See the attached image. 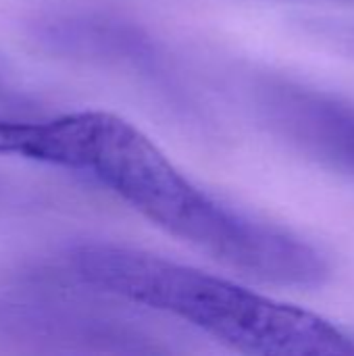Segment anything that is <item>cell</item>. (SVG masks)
<instances>
[{
  "instance_id": "obj_2",
  "label": "cell",
  "mask_w": 354,
  "mask_h": 356,
  "mask_svg": "<svg viewBox=\"0 0 354 356\" xmlns=\"http://www.w3.org/2000/svg\"><path fill=\"white\" fill-rule=\"evenodd\" d=\"M75 275L106 294L173 315L255 356H354V340L328 319L223 277L115 244H79Z\"/></svg>"
},
{
  "instance_id": "obj_5",
  "label": "cell",
  "mask_w": 354,
  "mask_h": 356,
  "mask_svg": "<svg viewBox=\"0 0 354 356\" xmlns=\"http://www.w3.org/2000/svg\"><path fill=\"white\" fill-rule=\"evenodd\" d=\"M309 31L311 35L330 44L334 50L354 58V23L351 25L340 21H311Z\"/></svg>"
},
{
  "instance_id": "obj_7",
  "label": "cell",
  "mask_w": 354,
  "mask_h": 356,
  "mask_svg": "<svg viewBox=\"0 0 354 356\" xmlns=\"http://www.w3.org/2000/svg\"><path fill=\"white\" fill-rule=\"evenodd\" d=\"M336 2H348V4H354V0H336Z\"/></svg>"
},
{
  "instance_id": "obj_3",
  "label": "cell",
  "mask_w": 354,
  "mask_h": 356,
  "mask_svg": "<svg viewBox=\"0 0 354 356\" xmlns=\"http://www.w3.org/2000/svg\"><path fill=\"white\" fill-rule=\"evenodd\" d=\"M269 127L319 163L354 175V106L290 83L259 88Z\"/></svg>"
},
{
  "instance_id": "obj_6",
  "label": "cell",
  "mask_w": 354,
  "mask_h": 356,
  "mask_svg": "<svg viewBox=\"0 0 354 356\" xmlns=\"http://www.w3.org/2000/svg\"><path fill=\"white\" fill-rule=\"evenodd\" d=\"M21 104H25V96H23L21 88L15 83V77L10 75V69L0 58V106L19 108Z\"/></svg>"
},
{
  "instance_id": "obj_1",
  "label": "cell",
  "mask_w": 354,
  "mask_h": 356,
  "mask_svg": "<svg viewBox=\"0 0 354 356\" xmlns=\"http://www.w3.org/2000/svg\"><path fill=\"white\" fill-rule=\"evenodd\" d=\"M44 163L88 171L167 234L257 282L317 288L325 259L305 240L223 207L129 121L106 111L46 119Z\"/></svg>"
},
{
  "instance_id": "obj_4",
  "label": "cell",
  "mask_w": 354,
  "mask_h": 356,
  "mask_svg": "<svg viewBox=\"0 0 354 356\" xmlns=\"http://www.w3.org/2000/svg\"><path fill=\"white\" fill-rule=\"evenodd\" d=\"M40 121H17L0 115V154H15L23 159L35 156Z\"/></svg>"
}]
</instances>
